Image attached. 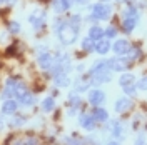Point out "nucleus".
<instances>
[{"mask_svg": "<svg viewBox=\"0 0 147 145\" xmlns=\"http://www.w3.org/2000/svg\"><path fill=\"white\" fill-rule=\"evenodd\" d=\"M79 22H80V18L77 15L72 17L70 22H62V20L55 22V32L59 34L60 42H64L65 45H72L77 40V37H79Z\"/></svg>", "mask_w": 147, "mask_h": 145, "instance_id": "1", "label": "nucleus"}, {"mask_svg": "<svg viewBox=\"0 0 147 145\" xmlns=\"http://www.w3.org/2000/svg\"><path fill=\"white\" fill-rule=\"evenodd\" d=\"M112 13V7L107 3H95L92 7V18L94 20H107Z\"/></svg>", "mask_w": 147, "mask_h": 145, "instance_id": "2", "label": "nucleus"}, {"mask_svg": "<svg viewBox=\"0 0 147 145\" xmlns=\"http://www.w3.org/2000/svg\"><path fill=\"white\" fill-rule=\"evenodd\" d=\"M109 65L112 70H117V72H124L127 70L129 65H130V60L129 58H124V57H117V58H112L109 60Z\"/></svg>", "mask_w": 147, "mask_h": 145, "instance_id": "3", "label": "nucleus"}, {"mask_svg": "<svg viewBox=\"0 0 147 145\" xmlns=\"http://www.w3.org/2000/svg\"><path fill=\"white\" fill-rule=\"evenodd\" d=\"M28 22L35 27V30H38V28L45 23V12H38V10L34 12V13L28 17Z\"/></svg>", "mask_w": 147, "mask_h": 145, "instance_id": "4", "label": "nucleus"}, {"mask_svg": "<svg viewBox=\"0 0 147 145\" xmlns=\"http://www.w3.org/2000/svg\"><path fill=\"white\" fill-rule=\"evenodd\" d=\"M37 62H38V67L42 68V70H50L52 68V65H54V60H52V55L44 52V54L38 55V58H37Z\"/></svg>", "mask_w": 147, "mask_h": 145, "instance_id": "5", "label": "nucleus"}, {"mask_svg": "<svg viewBox=\"0 0 147 145\" xmlns=\"http://www.w3.org/2000/svg\"><path fill=\"white\" fill-rule=\"evenodd\" d=\"M104 100H105V93L102 90H97V89H95V90L89 92V102H90L92 105H95V107H97V105H102Z\"/></svg>", "mask_w": 147, "mask_h": 145, "instance_id": "6", "label": "nucleus"}, {"mask_svg": "<svg viewBox=\"0 0 147 145\" xmlns=\"http://www.w3.org/2000/svg\"><path fill=\"white\" fill-rule=\"evenodd\" d=\"M79 122H80V127L85 128V130H94L95 128V118L94 115H89V113H82L80 118H79Z\"/></svg>", "mask_w": 147, "mask_h": 145, "instance_id": "7", "label": "nucleus"}, {"mask_svg": "<svg viewBox=\"0 0 147 145\" xmlns=\"http://www.w3.org/2000/svg\"><path fill=\"white\" fill-rule=\"evenodd\" d=\"M110 70V65L109 60H99L92 65L90 68V75H97V73H104V72H109Z\"/></svg>", "mask_w": 147, "mask_h": 145, "instance_id": "8", "label": "nucleus"}, {"mask_svg": "<svg viewBox=\"0 0 147 145\" xmlns=\"http://www.w3.org/2000/svg\"><path fill=\"white\" fill-rule=\"evenodd\" d=\"M132 109V100L129 99V97H120L117 102H115V110L119 112V113H124V112H127V110Z\"/></svg>", "mask_w": 147, "mask_h": 145, "instance_id": "9", "label": "nucleus"}, {"mask_svg": "<svg viewBox=\"0 0 147 145\" xmlns=\"http://www.w3.org/2000/svg\"><path fill=\"white\" fill-rule=\"evenodd\" d=\"M112 48H114V52L117 55H125L130 52V44H129L127 40H117Z\"/></svg>", "mask_w": 147, "mask_h": 145, "instance_id": "10", "label": "nucleus"}, {"mask_svg": "<svg viewBox=\"0 0 147 145\" xmlns=\"http://www.w3.org/2000/svg\"><path fill=\"white\" fill-rule=\"evenodd\" d=\"M109 50H110V42L109 40H105V38H99V40H95V52H97V54L105 55Z\"/></svg>", "mask_w": 147, "mask_h": 145, "instance_id": "11", "label": "nucleus"}, {"mask_svg": "<svg viewBox=\"0 0 147 145\" xmlns=\"http://www.w3.org/2000/svg\"><path fill=\"white\" fill-rule=\"evenodd\" d=\"M137 20H139V17H125L124 18V20H122L124 32H125V34H130V32L136 28V25H137Z\"/></svg>", "mask_w": 147, "mask_h": 145, "instance_id": "12", "label": "nucleus"}, {"mask_svg": "<svg viewBox=\"0 0 147 145\" xmlns=\"http://www.w3.org/2000/svg\"><path fill=\"white\" fill-rule=\"evenodd\" d=\"M17 110V102L15 100H5L2 105V113L3 115H12Z\"/></svg>", "mask_w": 147, "mask_h": 145, "instance_id": "13", "label": "nucleus"}, {"mask_svg": "<svg viewBox=\"0 0 147 145\" xmlns=\"http://www.w3.org/2000/svg\"><path fill=\"white\" fill-rule=\"evenodd\" d=\"M74 0H54V9L57 12H65V10L70 9Z\"/></svg>", "mask_w": 147, "mask_h": 145, "instance_id": "14", "label": "nucleus"}, {"mask_svg": "<svg viewBox=\"0 0 147 145\" xmlns=\"http://www.w3.org/2000/svg\"><path fill=\"white\" fill-rule=\"evenodd\" d=\"M94 118L97 120V122H105L107 118H109V113H107V110L105 109H100L99 105H97V109H94Z\"/></svg>", "mask_w": 147, "mask_h": 145, "instance_id": "15", "label": "nucleus"}, {"mask_svg": "<svg viewBox=\"0 0 147 145\" xmlns=\"http://www.w3.org/2000/svg\"><path fill=\"white\" fill-rule=\"evenodd\" d=\"M104 35H105V30L100 28V27H97V25L90 27V30H89V37H90L92 40H99V38H102Z\"/></svg>", "mask_w": 147, "mask_h": 145, "instance_id": "16", "label": "nucleus"}, {"mask_svg": "<svg viewBox=\"0 0 147 145\" xmlns=\"http://www.w3.org/2000/svg\"><path fill=\"white\" fill-rule=\"evenodd\" d=\"M134 82H136V77H134L132 73H124L119 79V83H120L122 89H124V87H129V85H134Z\"/></svg>", "mask_w": 147, "mask_h": 145, "instance_id": "17", "label": "nucleus"}, {"mask_svg": "<svg viewBox=\"0 0 147 145\" xmlns=\"http://www.w3.org/2000/svg\"><path fill=\"white\" fill-rule=\"evenodd\" d=\"M17 100L20 103H24V105H34V103H35V97H34L32 93H28V92H24Z\"/></svg>", "mask_w": 147, "mask_h": 145, "instance_id": "18", "label": "nucleus"}, {"mask_svg": "<svg viewBox=\"0 0 147 145\" xmlns=\"http://www.w3.org/2000/svg\"><path fill=\"white\" fill-rule=\"evenodd\" d=\"M92 82H94V83H105V82H110V72L92 75Z\"/></svg>", "mask_w": 147, "mask_h": 145, "instance_id": "19", "label": "nucleus"}, {"mask_svg": "<svg viewBox=\"0 0 147 145\" xmlns=\"http://www.w3.org/2000/svg\"><path fill=\"white\" fill-rule=\"evenodd\" d=\"M54 79H55V85H57V87H67V85L70 83V79H69L67 73L57 75V77H54Z\"/></svg>", "mask_w": 147, "mask_h": 145, "instance_id": "20", "label": "nucleus"}, {"mask_svg": "<svg viewBox=\"0 0 147 145\" xmlns=\"http://www.w3.org/2000/svg\"><path fill=\"white\" fill-rule=\"evenodd\" d=\"M82 48L85 50V52H92V50H95V40H92L90 37L84 38L82 40Z\"/></svg>", "mask_w": 147, "mask_h": 145, "instance_id": "21", "label": "nucleus"}, {"mask_svg": "<svg viewBox=\"0 0 147 145\" xmlns=\"http://www.w3.org/2000/svg\"><path fill=\"white\" fill-rule=\"evenodd\" d=\"M54 107H55V100L52 97H47V99L42 100V110L44 112H50Z\"/></svg>", "mask_w": 147, "mask_h": 145, "instance_id": "22", "label": "nucleus"}, {"mask_svg": "<svg viewBox=\"0 0 147 145\" xmlns=\"http://www.w3.org/2000/svg\"><path fill=\"white\" fill-rule=\"evenodd\" d=\"M110 132H112V135L114 137H120L122 135V125H120V122L114 120V122L110 124Z\"/></svg>", "mask_w": 147, "mask_h": 145, "instance_id": "23", "label": "nucleus"}, {"mask_svg": "<svg viewBox=\"0 0 147 145\" xmlns=\"http://www.w3.org/2000/svg\"><path fill=\"white\" fill-rule=\"evenodd\" d=\"M9 30L12 32V34H18V32H20V23H18V22H10Z\"/></svg>", "mask_w": 147, "mask_h": 145, "instance_id": "24", "label": "nucleus"}, {"mask_svg": "<svg viewBox=\"0 0 147 145\" xmlns=\"http://www.w3.org/2000/svg\"><path fill=\"white\" fill-rule=\"evenodd\" d=\"M117 35V30L114 27H107V30H105V37L107 38H114V37Z\"/></svg>", "mask_w": 147, "mask_h": 145, "instance_id": "25", "label": "nucleus"}, {"mask_svg": "<svg viewBox=\"0 0 147 145\" xmlns=\"http://www.w3.org/2000/svg\"><path fill=\"white\" fill-rule=\"evenodd\" d=\"M137 89L139 90H147V77L140 79V82H137Z\"/></svg>", "mask_w": 147, "mask_h": 145, "instance_id": "26", "label": "nucleus"}, {"mask_svg": "<svg viewBox=\"0 0 147 145\" xmlns=\"http://www.w3.org/2000/svg\"><path fill=\"white\" fill-rule=\"evenodd\" d=\"M124 90H125L127 95H132V93L136 92V87H134V85H129V87H124Z\"/></svg>", "mask_w": 147, "mask_h": 145, "instance_id": "27", "label": "nucleus"}, {"mask_svg": "<svg viewBox=\"0 0 147 145\" xmlns=\"http://www.w3.org/2000/svg\"><path fill=\"white\" fill-rule=\"evenodd\" d=\"M69 102H70V103H72V105H77V103H79V102H80V99H79V95H72V97H70V99H69Z\"/></svg>", "mask_w": 147, "mask_h": 145, "instance_id": "28", "label": "nucleus"}, {"mask_svg": "<svg viewBox=\"0 0 147 145\" xmlns=\"http://www.w3.org/2000/svg\"><path fill=\"white\" fill-rule=\"evenodd\" d=\"M12 122H13L12 125H22V124H24V118H22V117H17V118H13Z\"/></svg>", "mask_w": 147, "mask_h": 145, "instance_id": "29", "label": "nucleus"}, {"mask_svg": "<svg viewBox=\"0 0 147 145\" xmlns=\"http://www.w3.org/2000/svg\"><path fill=\"white\" fill-rule=\"evenodd\" d=\"M75 2H77V3H87L89 0H75Z\"/></svg>", "mask_w": 147, "mask_h": 145, "instance_id": "30", "label": "nucleus"}, {"mask_svg": "<svg viewBox=\"0 0 147 145\" xmlns=\"http://www.w3.org/2000/svg\"><path fill=\"white\" fill-rule=\"evenodd\" d=\"M5 2H7V3H15L17 0H5Z\"/></svg>", "mask_w": 147, "mask_h": 145, "instance_id": "31", "label": "nucleus"}, {"mask_svg": "<svg viewBox=\"0 0 147 145\" xmlns=\"http://www.w3.org/2000/svg\"><path fill=\"white\" fill-rule=\"evenodd\" d=\"M2 2H3V0H0V3H2Z\"/></svg>", "mask_w": 147, "mask_h": 145, "instance_id": "32", "label": "nucleus"}, {"mask_svg": "<svg viewBox=\"0 0 147 145\" xmlns=\"http://www.w3.org/2000/svg\"><path fill=\"white\" fill-rule=\"evenodd\" d=\"M117 2H122V0H117Z\"/></svg>", "mask_w": 147, "mask_h": 145, "instance_id": "33", "label": "nucleus"}]
</instances>
